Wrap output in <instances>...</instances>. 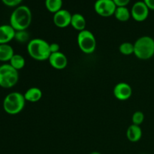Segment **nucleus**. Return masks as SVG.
<instances>
[{"instance_id": "f257e3e1", "label": "nucleus", "mask_w": 154, "mask_h": 154, "mask_svg": "<svg viewBox=\"0 0 154 154\" xmlns=\"http://www.w3.org/2000/svg\"><path fill=\"white\" fill-rule=\"evenodd\" d=\"M32 14L29 8L26 5H19L14 10L10 17V25L15 31L26 30L30 26Z\"/></svg>"}, {"instance_id": "f03ea898", "label": "nucleus", "mask_w": 154, "mask_h": 154, "mask_svg": "<svg viewBox=\"0 0 154 154\" xmlns=\"http://www.w3.org/2000/svg\"><path fill=\"white\" fill-rule=\"evenodd\" d=\"M27 52L29 55L37 61H45L51 56L50 44L42 38H34L30 40L27 45Z\"/></svg>"}, {"instance_id": "7ed1b4c3", "label": "nucleus", "mask_w": 154, "mask_h": 154, "mask_svg": "<svg viewBox=\"0 0 154 154\" xmlns=\"http://www.w3.org/2000/svg\"><path fill=\"white\" fill-rule=\"evenodd\" d=\"M134 54L138 59L147 60L154 56V39L148 35L138 38L134 43Z\"/></svg>"}, {"instance_id": "20e7f679", "label": "nucleus", "mask_w": 154, "mask_h": 154, "mask_svg": "<svg viewBox=\"0 0 154 154\" xmlns=\"http://www.w3.org/2000/svg\"><path fill=\"white\" fill-rule=\"evenodd\" d=\"M23 94L18 92L8 93L3 100V109L10 115H16L23 110L26 104Z\"/></svg>"}, {"instance_id": "39448f33", "label": "nucleus", "mask_w": 154, "mask_h": 154, "mask_svg": "<svg viewBox=\"0 0 154 154\" xmlns=\"http://www.w3.org/2000/svg\"><path fill=\"white\" fill-rule=\"evenodd\" d=\"M19 80L18 71L14 69L10 64L0 66V87L9 89L14 87Z\"/></svg>"}, {"instance_id": "423d86ee", "label": "nucleus", "mask_w": 154, "mask_h": 154, "mask_svg": "<svg viewBox=\"0 0 154 154\" xmlns=\"http://www.w3.org/2000/svg\"><path fill=\"white\" fill-rule=\"evenodd\" d=\"M78 45L83 53L86 54H93L96 48V37L89 30H83L78 33Z\"/></svg>"}, {"instance_id": "0eeeda50", "label": "nucleus", "mask_w": 154, "mask_h": 154, "mask_svg": "<svg viewBox=\"0 0 154 154\" xmlns=\"http://www.w3.org/2000/svg\"><path fill=\"white\" fill-rule=\"evenodd\" d=\"M117 5L113 0H96L94 10L99 16L109 17L114 14Z\"/></svg>"}, {"instance_id": "6e6552de", "label": "nucleus", "mask_w": 154, "mask_h": 154, "mask_svg": "<svg viewBox=\"0 0 154 154\" xmlns=\"http://www.w3.org/2000/svg\"><path fill=\"white\" fill-rule=\"evenodd\" d=\"M150 9L143 1L136 2L133 4L131 10V16L137 22H143L149 16Z\"/></svg>"}, {"instance_id": "1a4fd4ad", "label": "nucleus", "mask_w": 154, "mask_h": 154, "mask_svg": "<svg viewBox=\"0 0 154 154\" xmlns=\"http://www.w3.org/2000/svg\"><path fill=\"white\" fill-rule=\"evenodd\" d=\"M113 92L116 99L120 101L127 100L132 95V87L126 82H120L116 84Z\"/></svg>"}, {"instance_id": "9d476101", "label": "nucleus", "mask_w": 154, "mask_h": 154, "mask_svg": "<svg viewBox=\"0 0 154 154\" xmlns=\"http://www.w3.org/2000/svg\"><path fill=\"white\" fill-rule=\"evenodd\" d=\"M72 16V14L69 11L62 8L61 10L54 14V23L59 28H66L71 25Z\"/></svg>"}, {"instance_id": "9b49d317", "label": "nucleus", "mask_w": 154, "mask_h": 154, "mask_svg": "<svg viewBox=\"0 0 154 154\" xmlns=\"http://www.w3.org/2000/svg\"><path fill=\"white\" fill-rule=\"evenodd\" d=\"M50 65L54 69L57 70L64 69L68 65V59L66 56L62 52H57L51 54L48 59Z\"/></svg>"}, {"instance_id": "f8f14e48", "label": "nucleus", "mask_w": 154, "mask_h": 154, "mask_svg": "<svg viewBox=\"0 0 154 154\" xmlns=\"http://www.w3.org/2000/svg\"><path fill=\"white\" fill-rule=\"evenodd\" d=\"M15 31L14 29L10 24H4L0 26V45L8 44L14 39Z\"/></svg>"}, {"instance_id": "ddd939ff", "label": "nucleus", "mask_w": 154, "mask_h": 154, "mask_svg": "<svg viewBox=\"0 0 154 154\" xmlns=\"http://www.w3.org/2000/svg\"><path fill=\"white\" fill-rule=\"evenodd\" d=\"M142 136V130L140 126L132 124L128 127L126 131V137L131 142H137Z\"/></svg>"}, {"instance_id": "4468645a", "label": "nucleus", "mask_w": 154, "mask_h": 154, "mask_svg": "<svg viewBox=\"0 0 154 154\" xmlns=\"http://www.w3.org/2000/svg\"><path fill=\"white\" fill-rule=\"evenodd\" d=\"M23 96L26 102L35 103V102H38L42 99V92L38 87H31L25 92Z\"/></svg>"}, {"instance_id": "2eb2a0df", "label": "nucleus", "mask_w": 154, "mask_h": 154, "mask_svg": "<svg viewBox=\"0 0 154 154\" xmlns=\"http://www.w3.org/2000/svg\"><path fill=\"white\" fill-rule=\"evenodd\" d=\"M86 19L82 14L78 13H75L72 14V20H71V26L78 32H81L86 29Z\"/></svg>"}, {"instance_id": "dca6fc26", "label": "nucleus", "mask_w": 154, "mask_h": 154, "mask_svg": "<svg viewBox=\"0 0 154 154\" xmlns=\"http://www.w3.org/2000/svg\"><path fill=\"white\" fill-rule=\"evenodd\" d=\"M14 55V51L10 45H0V62H9Z\"/></svg>"}, {"instance_id": "f3484780", "label": "nucleus", "mask_w": 154, "mask_h": 154, "mask_svg": "<svg viewBox=\"0 0 154 154\" xmlns=\"http://www.w3.org/2000/svg\"><path fill=\"white\" fill-rule=\"evenodd\" d=\"M114 17L120 22H126L131 17V11L126 7H117Z\"/></svg>"}, {"instance_id": "a211bd4d", "label": "nucleus", "mask_w": 154, "mask_h": 154, "mask_svg": "<svg viewBox=\"0 0 154 154\" xmlns=\"http://www.w3.org/2000/svg\"><path fill=\"white\" fill-rule=\"evenodd\" d=\"M9 64L15 69L16 70L19 71L20 69H22L23 68H24L26 64V60L24 59V57H23L20 54H14V55L12 57V58L11 59V60L9 61Z\"/></svg>"}, {"instance_id": "6ab92c4d", "label": "nucleus", "mask_w": 154, "mask_h": 154, "mask_svg": "<svg viewBox=\"0 0 154 154\" xmlns=\"http://www.w3.org/2000/svg\"><path fill=\"white\" fill-rule=\"evenodd\" d=\"M45 4L48 11L55 14L62 9L63 0H45Z\"/></svg>"}, {"instance_id": "aec40b11", "label": "nucleus", "mask_w": 154, "mask_h": 154, "mask_svg": "<svg viewBox=\"0 0 154 154\" xmlns=\"http://www.w3.org/2000/svg\"><path fill=\"white\" fill-rule=\"evenodd\" d=\"M119 51L123 55L129 56L134 54V44L131 42H123L119 47Z\"/></svg>"}, {"instance_id": "412c9836", "label": "nucleus", "mask_w": 154, "mask_h": 154, "mask_svg": "<svg viewBox=\"0 0 154 154\" xmlns=\"http://www.w3.org/2000/svg\"><path fill=\"white\" fill-rule=\"evenodd\" d=\"M14 39L20 43H26L29 42V34L26 32V30H20V31H16L15 33Z\"/></svg>"}, {"instance_id": "4be33fe9", "label": "nucleus", "mask_w": 154, "mask_h": 154, "mask_svg": "<svg viewBox=\"0 0 154 154\" xmlns=\"http://www.w3.org/2000/svg\"><path fill=\"white\" fill-rule=\"evenodd\" d=\"M144 113L141 111H135L132 117V124L137 125V126H140L141 123L144 122Z\"/></svg>"}, {"instance_id": "5701e85b", "label": "nucleus", "mask_w": 154, "mask_h": 154, "mask_svg": "<svg viewBox=\"0 0 154 154\" xmlns=\"http://www.w3.org/2000/svg\"><path fill=\"white\" fill-rule=\"evenodd\" d=\"M2 2L6 6H8V7H16V6H18L22 2L23 0H2Z\"/></svg>"}, {"instance_id": "b1692460", "label": "nucleus", "mask_w": 154, "mask_h": 154, "mask_svg": "<svg viewBox=\"0 0 154 154\" xmlns=\"http://www.w3.org/2000/svg\"><path fill=\"white\" fill-rule=\"evenodd\" d=\"M117 7H126L130 2V0H113Z\"/></svg>"}, {"instance_id": "393cba45", "label": "nucleus", "mask_w": 154, "mask_h": 154, "mask_svg": "<svg viewBox=\"0 0 154 154\" xmlns=\"http://www.w3.org/2000/svg\"><path fill=\"white\" fill-rule=\"evenodd\" d=\"M60 46L57 43H51L50 44V51H51V54L54 53L60 52Z\"/></svg>"}, {"instance_id": "a878e982", "label": "nucleus", "mask_w": 154, "mask_h": 154, "mask_svg": "<svg viewBox=\"0 0 154 154\" xmlns=\"http://www.w3.org/2000/svg\"><path fill=\"white\" fill-rule=\"evenodd\" d=\"M150 10L154 11V0H143Z\"/></svg>"}, {"instance_id": "bb28decb", "label": "nucleus", "mask_w": 154, "mask_h": 154, "mask_svg": "<svg viewBox=\"0 0 154 154\" xmlns=\"http://www.w3.org/2000/svg\"><path fill=\"white\" fill-rule=\"evenodd\" d=\"M90 154H101V153H99V152H93V153H91Z\"/></svg>"}]
</instances>
